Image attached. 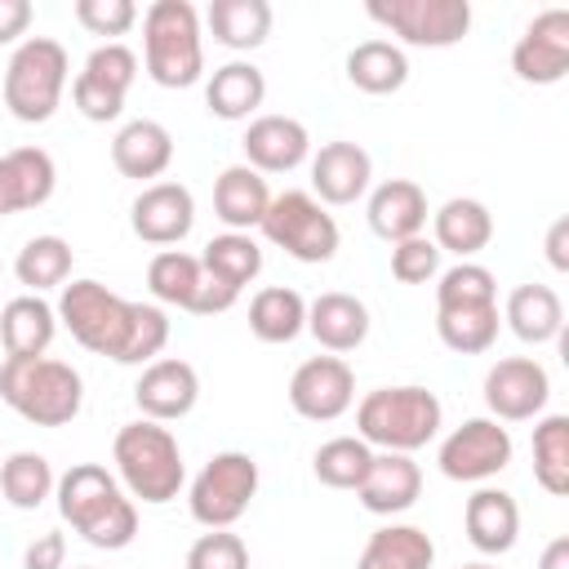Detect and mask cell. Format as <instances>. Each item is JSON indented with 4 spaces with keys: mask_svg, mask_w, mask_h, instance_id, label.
Returning a JSON list of instances; mask_svg holds the SVG:
<instances>
[{
    "mask_svg": "<svg viewBox=\"0 0 569 569\" xmlns=\"http://www.w3.org/2000/svg\"><path fill=\"white\" fill-rule=\"evenodd\" d=\"M58 325L93 351L116 365H151L160 360L169 342V316L156 302H129L111 293L102 280H71L58 293Z\"/></svg>",
    "mask_w": 569,
    "mask_h": 569,
    "instance_id": "1",
    "label": "cell"
},
{
    "mask_svg": "<svg viewBox=\"0 0 569 569\" xmlns=\"http://www.w3.org/2000/svg\"><path fill=\"white\" fill-rule=\"evenodd\" d=\"M58 516L98 551H120L138 538V507L102 462H76L53 485Z\"/></svg>",
    "mask_w": 569,
    "mask_h": 569,
    "instance_id": "2",
    "label": "cell"
},
{
    "mask_svg": "<svg viewBox=\"0 0 569 569\" xmlns=\"http://www.w3.org/2000/svg\"><path fill=\"white\" fill-rule=\"evenodd\" d=\"M111 462H116V480L133 502L147 507H164L182 493L187 485V467H182V449L178 436L164 422L138 418L124 422L111 440Z\"/></svg>",
    "mask_w": 569,
    "mask_h": 569,
    "instance_id": "3",
    "label": "cell"
},
{
    "mask_svg": "<svg viewBox=\"0 0 569 569\" xmlns=\"http://www.w3.org/2000/svg\"><path fill=\"white\" fill-rule=\"evenodd\" d=\"M440 422H445V409L436 391L418 382L378 387L356 405V427H360L356 436L382 453H418L440 436Z\"/></svg>",
    "mask_w": 569,
    "mask_h": 569,
    "instance_id": "4",
    "label": "cell"
},
{
    "mask_svg": "<svg viewBox=\"0 0 569 569\" xmlns=\"http://www.w3.org/2000/svg\"><path fill=\"white\" fill-rule=\"evenodd\" d=\"M142 67L160 89H191L204 76V27L191 0H156L142 13Z\"/></svg>",
    "mask_w": 569,
    "mask_h": 569,
    "instance_id": "5",
    "label": "cell"
},
{
    "mask_svg": "<svg viewBox=\"0 0 569 569\" xmlns=\"http://www.w3.org/2000/svg\"><path fill=\"white\" fill-rule=\"evenodd\" d=\"M0 400L31 427H67L84 405V382L67 360L31 356L0 365Z\"/></svg>",
    "mask_w": 569,
    "mask_h": 569,
    "instance_id": "6",
    "label": "cell"
},
{
    "mask_svg": "<svg viewBox=\"0 0 569 569\" xmlns=\"http://www.w3.org/2000/svg\"><path fill=\"white\" fill-rule=\"evenodd\" d=\"M71 80V58L49 36H27L4 67V107L22 124H44L62 107V89Z\"/></svg>",
    "mask_w": 569,
    "mask_h": 569,
    "instance_id": "7",
    "label": "cell"
},
{
    "mask_svg": "<svg viewBox=\"0 0 569 569\" xmlns=\"http://www.w3.org/2000/svg\"><path fill=\"white\" fill-rule=\"evenodd\" d=\"M258 231H262L267 244L284 249L293 262H329L338 253V244H342V231H338L333 213L311 191L271 196Z\"/></svg>",
    "mask_w": 569,
    "mask_h": 569,
    "instance_id": "8",
    "label": "cell"
},
{
    "mask_svg": "<svg viewBox=\"0 0 569 569\" xmlns=\"http://www.w3.org/2000/svg\"><path fill=\"white\" fill-rule=\"evenodd\" d=\"M253 493H258V458L244 449H222L196 471V480L187 489V507H191L196 525L231 529L249 511Z\"/></svg>",
    "mask_w": 569,
    "mask_h": 569,
    "instance_id": "9",
    "label": "cell"
},
{
    "mask_svg": "<svg viewBox=\"0 0 569 569\" xmlns=\"http://www.w3.org/2000/svg\"><path fill=\"white\" fill-rule=\"evenodd\" d=\"M365 13L413 49H449L471 31L467 0H369Z\"/></svg>",
    "mask_w": 569,
    "mask_h": 569,
    "instance_id": "10",
    "label": "cell"
},
{
    "mask_svg": "<svg viewBox=\"0 0 569 569\" xmlns=\"http://www.w3.org/2000/svg\"><path fill=\"white\" fill-rule=\"evenodd\" d=\"M133 80H138V53L129 44H120V40H107L76 71L71 102H76V111L84 120L107 124V120H116L124 111V98H129Z\"/></svg>",
    "mask_w": 569,
    "mask_h": 569,
    "instance_id": "11",
    "label": "cell"
},
{
    "mask_svg": "<svg viewBox=\"0 0 569 569\" xmlns=\"http://www.w3.org/2000/svg\"><path fill=\"white\" fill-rule=\"evenodd\" d=\"M516 445H511V431L498 422V418H467L462 427H453L445 440H440V471L458 485H485L493 480L498 471H507Z\"/></svg>",
    "mask_w": 569,
    "mask_h": 569,
    "instance_id": "12",
    "label": "cell"
},
{
    "mask_svg": "<svg viewBox=\"0 0 569 569\" xmlns=\"http://www.w3.org/2000/svg\"><path fill=\"white\" fill-rule=\"evenodd\" d=\"M356 405V373L342 356H311L289 378V409L307 422H333Z\"/></svg>",
    "mask_w": 569,
    "mask_h": 569,
    "instance_id": "13",
    "label": "cell"
},
{
    "mask_svg": "<svg viewBox=\"0 0 569 569\" xmlns=\"http://www.w3.org/2000/svg\"><path fill=\"white\" fill-rule=\"evenodd\" d=\"M551 378L533 356H502L485 373V405L498 422H529L547 409Z\"/></svg>",
    "mask_w": 569,
    "mask_h": 569,
    "instance_id": "14",
    "label": "cell"
},
{
    "mask_svg": "<svg viewBox=\"0 0 569 569\" xmlns=\"http://www.w3.org/2000/svg\"><path fill=\"white\" fill-rule=\"evenodd\" d=\"M511 71L525 84H560L569 71V9H542L511 44Z\"/></svg>",
    "mask_w": 569,
    "mask_h": 569,
    "instance_id": "15",
    "label": "cell"
},
{
    "mask_svg": "<svg viewBox=\"0 0 569 569\" xmlns=\"http://www.w3.org/2000/svg\"><path fill=\"white\" fill-rule=\"evenodd\" d=\"M196 400H200V373L191 360H178V356H160L142 365L133 382V405L151 422H178L196 409Z\"/></svg>",
    "mask_w": 569,
    "mask_h": 569,
    "instance_id": "16",
    "label": "cell"
},
{
    "mask_svg": "<svg viewBox=\"0 0 569 569\" xmlns=\"http://www.w3.org/2000/svg\"><path fill=\"white\" fill-rule=\"evenodd\" d=\"M129 227L142 244H182L196 227V200L182 182H151L129 204Z\"/></svg>",
    "mask_w": 569,
    "mask_h": 569,
    "instance_id": "17",
    "label": "cell"
},
{
    "mask_svg": "<svg viewBox=\"0 0 569 569\" xmlns=\"http://www.w3.org/2000/svg\"><path fill=\"white\" fill-rule=\"evenodd\" d=\"M373 182V160L360 142L333 138L311 156V191L320 204H356Z\"/></svg>",
    "mask_w": 569,
    "mask_h": 569,
    "instance_id": "18",
    "label": "cell"
},
{
    "mask_svg": "<svg viewBox=\"0 0 569 569\" xmlns=\"http://www.w3.org/2000/svg\"><path fill=\"white\" fill-rule=\"evenodd\" d=\"M244 164L258 173H289L311 156V133L293 116H253L244 138Z\"/></svg>",
    "mask_w": 569,
    "mask_h": 569,
    "instance_id": "19",
    "label": "cell"
},
{
    "mask_svg": "<svg viewBox=\"0 0 569 569\" xmlns=\"http://www.w3.org/2000/svg\"><path fill=\"white\" fill-rule=\"evenodd\" d=\"M58 187V164L44 147H13L0 156V218L40 209Z\"/></svg>",
    "mask_w": 569,
    "mask_h": 569,
    "instance_id": "20",
    "label": "cell"
},
{
    "mask_svg": "<svg viewBox=\"0 0 569 569\" xmlns=\"http://www.w3.org/2000/svg\"><path fill=\"white\" fill-rule=\"evenodd\" d=\"M369 231L387 244H400L409 236H422L427 227V191L413 178H387L369 191Z\"/></svg>",
    "mask_w": 569,
    "mask_h": 569,
    "instance_id": "21",
    "label": "cell"
},
{
    "mask_svg": "<svg viewBox=\"0 0 569 569\" xmlns=\"http://www.w3.org/2000/svg\"><path fill=\"white\" fill-rule=\"evenodd\" d=\"M418 493H422V471H418L413 453H373V462L356 489L360 507L373 516H400L418 502Z\"/></svg>",
    "mask_w": 569,
    "mask_h": 569,
    "instance_id": "22",
    "label": "cell"
},
{
    "mask_svg": "<svg viewBox=\"0 0 569 569\" xmlns=\"http://www.w3.org/2000/svg\"><path fill=\"white\" fill-rule=\"evenodd\" d=\"M462 529H467V542L480 551V556H507L520 538V507L507 489H476L462 507Z\"/></svg>",
    "mask_w": 569,
    "mask_h": 569,
    "instance_id": "23",
    "label": "cell"
},
{
    "mask_svg": "<svg viewBox=\"0 0 569 569\" xmlns=\"http://www.w3.org/2000/svg\"><path fill=\"white\" fill-rule=\"evenodd\" d=\"M111 164L120 169V178L151 187V178L173 164V133L160 120H129L111 138Z\"/></svg>",
    "mask_w": 569,
    "mask_h": 569,
    "instance_id": "24",
    "label": "cell"
},
{
    "mask_svg": "<svg viewBox=\"0 0 569 569\" xmlns=\"http://www.w3.org/2000/svg\"><path fill=\"white\" fill-rule=\"evenodd\" d=\"M307 333L329 351V356H347L369 338V307L356 293L329 289L316 302H307Z\"/></svg>",
    "mask_w": 569,
    "mask_h": 569,
    "instance_id": "25",
    "label": "cell"
},
{
    "mask_svg": "<svg viewBox=\"0 0 569 569\" xmlns=\"http://www.w3.org/2000/svg\"><path fill=\"white\" fill-rule=\"evenodd\" d=\"M489 240H493V213L471 196H453L431 213V244L440 253H453L458 262H471Z\"/></svg>",
    "mask_w": 569,
    "mask_h": 569,
    "instance_id": "26",
    "label": "cell"
},
{
    "mask_svg": "<svg viewBox=\"0 0 569 569\" xmlns=\"http://www.w3.org/2000/svg\"><path fill=\"white\" fill-rule=\"evenodd\" d=\"M58 333V311L40 298V293H18L0 307V342H4V356L13 360H31V356H44L49 342Z\"/></svg>",
    "mask_w": 569,
    "mask_h": 569,
    "instance_id": "27",
    "label": "cell"
},
{
    "mask_svg": "<svg viewBox=\"0 0 569 569\" xmlns=\"http://www.w3.org/2000/svg\"><path fill=\"white\" fill-rule=\"evenodd\" d=\"M502 320L520 342L542 347V342H556V333L565 329V302L551 284H516L507 293Z\"/></svg>",
    "mask_w": 569,
    "mask_h": 569,
    "instance_id": "28",
    "label": "cell"
},
{
    "mask_svg": "<svg viewBox=\"0 0 569 569\" xmlns=\"http://www.w3.org/2000/svg\"><path fill=\"white\" fill-rule=\"evenodd\" d=\"M271 204V191H267V178L249 164H227L213 182V213L218 222H227V231H249L262 222Z\"/></svg>",
    "mask_w": 569,
    "mask_h": 569,
    "instance_id": "29",
    "label": "cell"
},
{
    "mask_svg": "<svg viewBox=\"0 0 569 569\" xmlns=\"http://www.w3.org/2000/svg\"><path fill=\"white\" fill-rule=\"evenodd\" d=\"M262 98H267V76L244 58L222 62L204 84V107L218 120H249L262 107Z\"/></svg>",
    "mask_w": 569,
    "mask_h": 569,
    "instance_id": "30",
    "label": "cell"
},
{
    "mask_svg": "<svg viewBox=\"0 0 569 569\" xmlns=\"http://www.w3.org/2000/svg\"><path fill=\"white\" fill-rule=\"evenodd\" d=\"M204 27L222 49L249 53L271 36V4L267 0H213L204 9Z\"/></svg>",
    "mask_w": 569,
    "mask_h": 569,
    "instance_id": "31",
    "label": "cell"
},
{
    "mask_svg": "<svg viewBox=\"0 0 569 569\" xmlns=\"http://www.w3.org/2000/svg\"><path fill=\"white\" fill-rule=\"evenodd\" d=\"M436 542L418 525H382L369 533L356 569H431Z\"/></svg>",
    "mask_w": 569,
    "mask_h": 569,
    "instance_id": "32",
    "label": "cell"
},
{
    "mask_svg": "<svg viewBox=\"0 0 569 569\" xmlns=\"http://www.w3.org/2000/svg\"><path fill=\"white\" fill-rule=\"evenodd\" d=\"M347 80H351L360 93L387 98V93L405 89V80H409V58H405V49L391 44V40H360V44L347 53Z\"/></svg>",
    "mask_w": 569,
    "mask_h": 569,
    "instance_id": "33",
    "label": "cell"
},
{
    "mask_svg": "<svg viewBox=\"0 0 569 569\" xmlns=\"http://www.w3.org/2000/svg\"><path fill=\"white\" fill-rule=\"evenodd\" d=\"M307 329V298L298 289H284V284H267L253 293L249 302V333L258 342H293L298 333Z\"/></svg>",
    "mask_w": 569,
    "mask_h": 569,
    "instance_id": "34",
    "label": "cell"
},
{
    "mask_svg": "<svg viewBox=\"0 0 569 569\" xmlns=\"http://www.w3.org/2000/svg\"><path fill=\"white\" fill-rule=\"evenodd\" d=\"M498 329H502L498 302H485V307H436V333L458 356L489 351L498 342Z\"/></svg>",
    "mask_w": 569,
    "mask_h": 569,
    "instance_id": "35",
    "label": "cell"
},
{
    "mask_svg": "<svg viewBox=\"0 0 569 569\" xmlns=\"http://www.w3.org/2000/svg\"><path fill=\"white\" fill-rule=\"evenodd\" d=\"M200 280H204V267H200V258H196V253H182V249H160V253L147 262V289H151L156 307H178V311H191Z\"/></svg>",
    "mask_w": 569,
    "mask_h": 569,
    "instance_id": "36",
    "label": "cell"
},
{
    "mask_svg": "<svg viewBox=\"0 0 569 569\" xmlns=\"http://www.w3.org/2000/svg\"><path fill=\"white\" fill-rule=\"evenodd\" d=\"M53 467L44 453L36 449H18L0 462V498L13 507V511H36L44 498H53Z\"/></svg>",
    "mask_w": 569,
    "mask_h": 569,
    "instance_id": "37",
    "label": "cell"
},
{
    "mask_svg": "<svg viewBox=\"0 0 569 569\" xmlns=\"http://www.w3.org/2000/svg\"><path fill=\"white\" fill-rule=\"evenodd\" d=\"M13 276L27 284V293L62 289L71 280V244L62 236H31L13 258Z\"/></svg>",
    "mask_w": 569,
    "mask_h": 569,
    "instance_id": "38",
    "label": "cell"
},
{
    "mask_svg": "<svg viewBox=\"0 0 569 569\" xmlns=\"http://www.w3.org/2000/svg\"><path fill=\"white\" fill-rule=\"evenodd\" d=\"M200 267H204V276H213V280H222L231 289H244L262 271V244L249 231H222V236H213L204 244Z\"/></svg>",
    "mask_w": 569,
    "mask_h": 569,
    "instance_id": "39",
    "label": "cell"
},
{
    "mask_svg": "<svg viewBox=\"0 0 569 569\" xmlns=\"http://www.w3.org/2000/svg\"><path fill=\"white\" fill-rule=\"evenodd\" d=\"M533 480L551 498L569 493V418L565 413H547L533 427Z\"/></svg>",
    "mask_w": 569,
    "mask_h": 569,
    "instance_id": "40",
    "label": "cell"
},
{
    "mask_svg": "<svg viewBox=\"0 0 569 569\" xmlns=\"http://www.w3.org/2000/svg\"><path fill=\"white\" fill-rule=\"evenodd\" d=\"M373 462V449L360 440V436H333L316 449L311 458V471L325 489H360L365 471Z\"/></svg>",
    "mask_w": 569,
    "mask_h": 569,
    "instance_id": "41",
    "label": "cell"
},
{
    "mask_svg": "<svg viewBox=\"0 0 569 569\" xmlns=\"http://www.w3.org/2000/svg\"><path fill=\"white\" fill-rule=\"evenodd\" d=\"M498 302V280L480 262H453L436 276V307H485Z\"/></svg>",
    "mask_w": 569,
    "mask_h": 569,
    "instance_id": "42",
    "label": "cell"
},
{
    "mask_svg": "<svg viewBox=\"0 0 569 569\" xmlns=\"http://www.w3.org/2000/svg\"><path fill=\"white\" fill-rule=\"evenodd\" d=\"M187 569H249V547L231 529H209L187 547Z\"/></svg>",
    "mask_w": 569,
    "mask_h": 569,
    "instance_id": "43",
    "label": "cell"
},
{
    "mask_svg": "<svg viewBox=\"0 0 569 569\" xmlns=\"http://www.w3.org/2000/svg\"><path fill=\"white\" fill-rule=\"evenodd\" d=\"M391 276L400 284H427L440 276V249L431 244V236H409L400 244H391Z\"/></svg>",
    "mask_w": 569,
    "mask_h": 569,
    "instance_id": "44",
    "label": "cell"
},
{
    "mask_svg": "<svg viewBox=\"0 0 569 569\" xmlns=\"http://www.w3.org/2000/svg\"><path fill=\"white\" fill-rule=\"evenodd\" d=\"M76 22L89 36H124L138 22L133 0H76Z\"/></svg>",
    "mask_w": 569,
    "mask_h": 569,
    "instance_id": "45",
    "label": "cell"
},
{
    "mask_svg": "<svg viewBox=\"0 0 569 569\" xmlns=\"http://www.w3.org/2000/svg\"><path fill=\"white\" fill-rule=\"evenodd\" d=\"M22 569H67V533L62 529L36 533L22 551Z\"/></svg>",
    "mask_w": 569,
    "mask_h": 569,
    "instance_id": "46",
    "label": "cell"
},
{
    "mask_svg": "<svg viewBox=\"0 0 569 569\" xmlns=\"http://www.w3.org/2000/svg\"><path fill=\"white\" fill-rule=\"evenodd\" d=\"M236 298H240V289H231V284H222V280H213V276H204L200 289H196L191 316H222V311L236 307Z\"/></svg>",
    "mask_w": 569,
    "mask_h": 569,
    "instance_id": "47",
    "label": "cell"
},
{
    "mask_svg": "<svg viewBox=\"0 0 569 569\" xmlns=\"http://www.w3.org/2000/svg\"><path fill=\"white\" fill-rule=\"evenodd\" d=\"M31 0H0V44H13L31 27Z\"/></svg>",
    "mask_w": 569,
    "mask_h": 569,
    "instance_id": "48",
    "label": "cell"
},
{
    "mask_svg": "<svg viewBox=\"0 0 569 569\" xmlns=\"http://www.w3.org/2000/svg\"><path fill=\"white\" fill-rule=\"evenodd\" d=\"M547 262L556 271H569V218H556L547 231Z\"/></svg>",
    "mask_w": 569,
    "mask_h": 569,
    "instance_id": "49",
    "label": "cell"
},
{
    "mask_svg": "<svg viewBox=\"0 0 569 569\" xmlns=\"http://www.w3.org/2000/svg\"><path fill=\"white\" fill-rule=\"evenodd\" d=\"M538 569H569V538H565V533H560V538H551V542L542 547Z\"/></svg>",
    "mask_w": 569,
    "mask_h": 569,
    "instance_id": "50",
    "label": "cell"
},
{
    "mask_svg": "<svg viewBox=\"0 0 569 569\" xmlns=\"http://www.w3.org/2000/svg\"><path fill=\"white\" fill-rule=\"evenodd\" d=\"M458 569H493V565H485V560H476V565H458Z\"/></svg>",
    "mask_w": 569,
    "mask_h": 569,
    "instance_id": "51",
    "label": "cell"
},
{
    "mask_svg": "<svg viewBox=\"0 0 569 569\" xmlns=\"http://www.w3.org/2000/svg\"><path fill=\"white\" fill-rule=\"evenodd\" d=\"M80 569H89V565H80Z\"/></svg>",
    "mask_w": 569,
    "mask_h": 569,
    "instance_id": "52",
    "label": "cell"
}]
</instances>
